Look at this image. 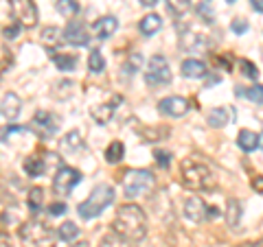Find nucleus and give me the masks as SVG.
Segmentation results:
<instances>
[{
    "mask_svg": "<svg viewBox=\"0 0 263 247\" xmlns=\"http://www.w3.org/2000/svg\"><path fill=\"white\" fill-rule=\"evenodd\" d=\"M112 201H114V188L110 184H99L97 188H92L88 199L77 205V212L81 219H95L101 215Z\"/></svg>",
    "mask_w": 263,
    "mask_h": 247,
    "instance_id": "obj_4",
    "label": "nucleus"
},
{
    "mask_svg": "<svg viewBox=\"0 0 263 247\" xmlns=\"http://www.w3.org/2000/svg\"><path fill=\"white\" fill-rule=\"evenodd\" d=\"M226 221L230 228H235L237 223L241 221V203L237 199H228V205H226Z\"/></svg>",
    "mask_w": 263,
    "mask_h": 247,
    "instance_id": "obj_24",
    "label": "nucleus"
},
{
    "mask_svg": "<svg viewBox=\"0 0 263 247\" xmlns=\"http://www.w3.org/2000/svg\"><path fill=\"white\" fill-rule=\"evenodd\" d=\"M250 186L254 188V193H261V195H263V175H254L252 182H250Z\"/></svg>",
    "mask_w": 263,
    "mask_h": 247,
    "instance_id": "obj_41",
    "label": "nucleus"
},
{
    "mask_svg": "<svg viewBox=\"0 0 263 247\" xmlns=\"http://www.w3.org/2000/svg\"><path fill=\"white\" fill-rule=\"evenodd\" d=\"M20 31H22V27L18 22L15 24H11V27H5V31H3V35H5V39H15L20 35Z\"/></svg>",
    "mask_w": 263,
    "mask_h": 247,
    "instance_id": "obj_39",
    "label": "nucleus"
},
{
    "mask_svg": "<svg viewBox=\"0 0 263 247\" xmlns=\"http://www.w3.org/2000/svg\"><path fill=\"white\" fill-rule=\"evenodd\" d=\"M167 7H169L171 13L182 15L189 9V7H191V0H167Z\"/></svg>",
    "mask_w": 263,
    "mask_h": 247,
    "instance_id": "obj_35",
    "label": "nucleus"
},
{
    "mask_svg": "<svg viewBox=\"0 0 263 247\" xmlns=\"http://www.w3.org/2000/svg\"><path fill=\"white\" fill-rule=\"evenodd\" d=\"M158 110H160V114H164V116L180 118L189 112V101L184 96H167L158 103Z\"/></svg>",
    "mask_w": 263,
    "mask_h": 247,
    "instance_id": "obj_12",
    "label": "nucleus"
},
{
    "mask_svg": "<svg viewBox=\"0 0 263 247\" xmlns=\"http://www.w3.org/2000/svg\"><path fill=\"white\" fill-rule=\"evenodd\" d=\"M195 11H197V15H200V18L206 22V24H213L215 22V13H213V9L209 7V3H200L195 7Z\"/></svg>",
    "mask_w": 263,
    "mask_h": 247,
    "instance_id": "obj_36",
    "label": "nucleus"
},
{
    "mask_svg": "<svg viewBox=\"0 0 263 247\" xmlns=\"http://www.w3.org/2000/svg\"><path fill=\"white\" fill-rule=\"evenodd\" d=\"M79 234V228L72 223V221H66V223H62V228L57 230V238H62V241H75Z\"/></svg>",
    "mask_w": 263,
    "mask_h": 247,
    "instance_id": "obj_28",
    "label": "nucleus"
},
{
    "mask_svg": "<svg viewBox=\"0 0 263 247\" xmlns=\"http://www.w3.org/2000/svg\"><path fill=\"white\" fill-rule=\"evenodd\" d=\"M70 247H90V243H86V241H79V243H75V245H70Z\"/></svg>",
    "mask_w": 263,
    "mask_h": 247,
    "instance_id": "obj_46",
    "label": "nucleus"
},
{
    "mask_svg": "<svg viewBox=\"0 0 263 247\" xmlns=\"http://www.w3.org/2000/svg\"><path fill=\"white\" fill-rule=\"evenodd\" d=\"M62 37L68 44H72V46H86L90 42V35H88V31H86V24L79 22V20H70L68 24H66V29L62 31Z\"/></svg>",
    "mask_w": 263,
    "mask_h": 247,
    "instance_id": "obj_11",
    "label": "nucleus"
},
{
    "mask_svg": "<svg viewBox=\"0 0 263 247\" xmlns=\"http://www.w3.org/2000/svg\"><path fill=\"white\" fill-rule=\"evenodd\" d=\"M79 182H81V173L77 169H70V167H64L62 164L53 177V191L57 195H70L72 188Z\"/></svg>",
    "mask_w": 263,
    "mask_h": 247,
    "instance_id": "obj_9",
    "label": "nucleus"
},
{
    "mask_svg": "<svg viewBox=\"0 0 263 247\" xmlns=\"http://www.w3.org/2000/svg\"><path fill=\"white\" fill-rule=\"evenodd\" d=\"M24 173H27L29 177H40V175H44V171H46V155L42 153H33L29 155L27 160H24Z\"/></svg>",
    "mask_w": 263,
    "mask_h": 247,
    "instance_id": "obj_15",
    "label": "nucleus"
},
{
    "mask_svg": "<svg viewBox=\"0 0 263 247\" xmlns=\"http://www.w3.org/2000/svg\"><path fill=\"white\" fill-rule=\"evenodd\" d=\"M230 29H233L235 35H243V33L248 31V20L246 18H235L233 22H230Z\"/></svg>",
    "mask_w": 263,
    "mask_h": 247,
    "instance_id": "obj_38",
    "label": "nucleus"
},
{
    "mask_svg": "<svg viewBox=\"0 0 263 247\" xmlns=\"http://www.w3.org/2000/svg\"><path fill=\"white\" fill-rule=\"evenodd\" d=\"M84 147V142H81V134L79 131H68L64 138H62V149L64 151H77V149H81Z\"/></svg>",
    "mask_w": 263,
    "mask_h": 247,
    "instance_id": "obj_25",
    "label": "nucleus"
},
{
    "mask_svg": "<svg viewBox=\"0 0 263 247\" xmlns=\"http://www.w3.org/2000/svg\"><path fill=\"white\" fill-rule=\"evenodd\" d=\"M11 13L22 29H33L37 24V7L33 0H11Z\"/></svg>",
    "mask_w": 263,
    "mask_h": 247,
    "instance_id": "obj_8",
    "label": "nucleus"
},
{
    "mask_svg": "<svg viewBox=\"0 0 263 247\" xmlns=\"http://www.w3.org/2000/svg\"><path fill=\"white\" fill-rule=\"evenodd\" d=\"M250 5H252V9H254V11L263 13V0H250Z\"/></svg>",
    "mask_w": 263,
    "mask_h": 247,
    "instance_id": "obj_43",
    "label": "nucleus"
},
{
    "mask_svg": "<svg viewBox=\"0 0 263 247\" xmlns=\"http://www.w3.org/2000/svg\"><path fill=\"white\" fill-rule=\"evenodd\" d=\"M33 127L40 129L44 136H51L53 131L57 129V118L53 116L51 112H42V110H40L35 116H33Z\"/></svg>",
    "mask_w": 263,
    "mask_h": 247,
    "instance_id": "obj_16",
    "label": "nucleus"
},
{
    "mask_svg": "<svg viewBox=\"0 0 263 247\" xmlns=\"http://www.w3.org/2000/svg\"><path fill=\"white\" fill-rule=\"evenodd\" d=\"M228 114H230L228 108H215V110H211V112H209V118H206V120H209V125H211V127L219 129V127H224V125H228V122H230Z\"/></svg>",
    "mask_w": 263,
    "mask_h": 247,
    "instance_id": "obj_21",
    "label": "nucleus"
},
{
    "mask_svg": "<svg viewBox=\"0 0 263 247\" xmlns=\"http://www.w3.org/2000/svg\"><path fill=\"white\" fill-rule=\"evenodd\" d=\"M182 44L186 51H197V48L204 46V37L202 35H195V33H186V35H182Z\"/></svg>",
    "mask_w": 263,
    "mask_h": 247,
    "instance_id": "obj_29",
    "label": "nucleus"
},
{
    "mask_svg": "<svg viewBox=\"0 0 263 247\" xmlns=\"http://www.w3.org/2000/svg\"><path fill=\"white\" fill-rule=\"evenodd\" d=\"M88 68L92 70V72H103L105 59H103L101 51H92V53H90V57H88Z\"/></svg>",
    "mask_w": 263,
    "mask_h": 247,
    "instance_id": "obj_32",
    "label": "nucleus"
},
{
    "mask_svg": "<svg viewBox=\"0 0 263 247\" xmlns=\"http://www.w3.org/2000/svg\"><path fill=\"white\" fill-rule=\"evenodd\" d=\"M226 3H230V5H233V3H237V0H226Z\"/></svg>",
    "mask_w": 263,
    "mask_h": 247,
    "instance_id": "obj_48",
    "label": "nucleus"
},
{
    "mask_svg": "<svg viewBox=\"0 0 263 247\" xmlns=\"http://www.w3.org/2000/svg\"><path fill=\"white\" fill-rule=\"evenodd\" d=\"M219 210L209 205L202 197H189L184 201V217H189L195 223H202V221H209L211 217H217Z\"/></svg>",
    "mask_w": 263,
    "mask_h": 247,
    "instance_id": "obj_7",
    "label": "nucleus"
},
{
    "mask_svg": "<svg viewBox=\"0 0 263 247\" xmlns=\"http://www.w3.org/2000/svg\"><path fill=\"white\" fill-rule=\"evenodd\" d=\"M145 81H147V86H164L171 81L169 64L162 55H154L149 59V66H147V72H145Z\"/></svg>",
    "mask_w": 263,
    "mask_h": 247,
    "instance_id": "obj_6",
    "label": "nucleus"
},
{
    "mask_svg": "<svg viewBox=\"0 0 263 247\" xmlns=\"http://www.w3.org/2000/svg\"><path fill=\"white\" fill-rule=\"evenodd\" d=\"M259 147H261V149H263V134L259 136Z\"/></svg>",
    "mask_w": 263,
    "mask_h": 247,
    "instance_id": "obj_47",
    "label": "nucleus"
},
{
    "mask_svg": "<svg viewBox=\"0 0 263 247\" xmlns=\"http://www.w3.org/2000/svg\"><path fill=\"white\" fill-rule=\"evenodd\" d=\"M180 72L186 79H202L206 75V66H204L200 59H184L182 66H180Z\"/></svg>",
    "mask_w": 263,
    "mask_h": 247,
    "instance_id": "obj_17",
    "label": "nucleus"
},
{
    "mask_svg": "<svg viewBox=\"0 0 263 247\" xmlns=\"http://www.w3.org/2000/svg\"><path fill=\"white\" fill-rule=\"evenodd\" d=\"M156 3H158V0H141L143 7H156Z\"/></svg>",
    "mask_w": 263,
    "mask_h": 247,
    "instance_id": "obj_44",
    "label": "nucleus"
},
{
    "mask_svg": "<svg viewBox=\"0 0 263 247\" xmlns=\"http://www.w3.org/2000/svg\"><path fill=\"white\" fill-rule=\"evenodd\" d=\"M27 205L31 208V212H40V208L44 205V191L42 188H31V193L27 197Z\"/></svg>",
    "mask_w": 263,
    "mask_h": 247,
    "instance_id": "obj_26",
    "label": "nucleus"
},
{
    "mask_svg": "<svg viewBox=\"0 0 263 247\" xmlns=\"http://www.w3.org/2000/svg\"><path fill=\"white\" fill-rule=\"evenodd\" d=\"M141 66H143V55L134 53V55H132L129 59L125 61V75H134V72L141 70Z\"/></svg>",
    "mask_w": 263,
    "mask_h": 247,
    "instance_id": "obj_34",
    "label": "nucleus"
},
{
    "mask_svg": "<svg viewBox=\"0 0 263 247\" xmlns=\"http://www.w3.org/2000/svg\"><path fill=\"white\" fill-rule=\"evenodd\" d=\"M42 42L48 46V48H55L57 44L62 42V31L57 27H46L42 31Z\"/></svg>",
    "mask_w": 263,
    "mask_h": 247,
    "instance_id": "obj_27",
    "label": "nucleus"
},
{
    "mask_svg": "<svg viewBox=\"0 0 263 247\" xmlns=\"http://www.w3.org/2000/svg\"><path fill=\"white\" fill-rule=\"evenodd\" d=\"M237 145H239L241 151L250 153L259 147V134H254V131H250V129H241L239 136H237Z\"/></svg>",
    "mask_w": 263,
    "mask_h": 247,
    "instance_id": "obj_19",
    "label": "nucleus"
},
{
    "mask_svg": "<svg viewBox=\"0 0 263 247\" xmlns=\"http://www.w3.org/2000/svg\"><path fill=\"white\" fill-rule=\"evenodd\" d=\"M180 173H182V184L191 191H209L215 186L211 169L197 158H186L180 164Z\"/></svg>",
    "mask_w": 263,
    "mask_h": 247,
    "instance_id": "obj_3",
    "label": "nucleus"
},
{
    "mask_svg": "<svg viewBox=\"0 0 263 247\" xmlns=\"http://www.w3.org/2000/svg\"><path fill=\"white\" fill-rule=\"evenodd\" d=\"M99 247H132L129 241H125V238H121L119 234H108V236H103L101 238V245Z\"/></svg>",
    "mask_w": 263,
    "mask_h": 247,
    "instance_id": "obj_31",
    "label": "nucleus"
},
{
    "mask_svg": "<svg viewBox=\"0 0 263 247\" xmlns=\"http://www.w3.org/2000/svg\"><path fill=\"white\" fill-rule=\"evenodd\" d=\"M154 158H156V164H158L160 169H169V164H171V153H169V151L156 149V151H154Z\"/></svg>",
    "mask_w": 263,
    "mask_h": 247,
    "instance_id": "obj_37",
    "label": "nucleus"
},
{
    "mask_svg": "<svg viewBox=\"0 0 263 247\" xmlns=\"http://www.w3.org/2000/svg\"><path fill=\"white\" fill-rule=\"evenodd\" d=\"M241 247H263V241H257V243H246Z\"/></svg>",
    "mask_w": 263,
    "mask_h": 247,
    "instance_id": "obj_45",
    "label": "nucleus"
},
{
    "mask_svg": "<svg viewBox=\"0 0 263 247\" xmlns=\"http://www.w3.org/2000/svg\"><path fill=\"white\" fill-rule=\"evenodd\" d=\"M119 29V20L114 18V15H103V18H99L95 24H92V31L99 39H108L112 37L114 33Z\"/></svg>",
    "mask_w": 263,
    "mask_h": 247,
    "instance_id": "obj_14",
    "label": "nucleus"
},
{
    "mask_svg": "<svg viewBox=\"0 0 263 247\" xmlns=\"http://www.w3.org/2000/svg\"><path fill=\"white\" fill-rule=\"evenodd\" d=\"M123 155H125V147H123L121 140H114V142L108 145V149H105V160L110 164H119L123 160Z\"/></svg>",
    "mask_w": 263,
    "mask_h": 247,
    "instance_id": "obj_22",
    "label": "nucleus"
},
{
    "mask_svg": "<svg viewBox=\"0 0 263 247\" xmlns=\"http://www.w3.org/2000/svg\"><path fill=\"white\" fill-rule=\"evenodd\" d=\"M0 247H13V245H11V238H9V234L0 232Z\"/></svg>",
    "mask_w": 263,
    "mask_h": 247,
    "instance_id": "obj_42",
    "label": "nucleus"
},
{
    "mask_svg": "<svg viewBox=\"0 0 263 247\" xmlns=\"http://www.w3.org/2000/svg\"><path fill=\"white\" fill-rule=\"evenodd\" d=\"M239 94H243L246 98H250L252 103L263 105V86H261V84H254V86H250V88H246L243 92H239Z\"/></svg>",
    "mask_w": 263,
    "mask_h": 247,
    "instance_id": "obj_30",
    "label": "nucleus"
},
{
    "mask_svg": "<svg viewBox=\"0 0 263 247\" xmlns=\"http://www.w3.org/2000/svg\"><path fill=\"white\" fill-rule=\"evenodd\" d=\"M55 9L60 11L64 18L72 20V18H75V15L79 13V5H77V0H57V3H55Z\"/></svg>",
    "mask_w": 263,
    "mask_h": 247,
    "instance_id": "obj_23",
    "label": "nucleus"
},
{
    "mask_svg": "<svg viewBox=\"0 0 263 247\" xmlns=\"http://www.w3.org/2000/svg\"><path fill=\"white\" fill-rule=\"evenodd\" d=\"M121 101H123V96L117 94V96H112L108 103L92 105V108H90V114H92V118L99 122V125H108V122L112 120L114 112H117V108H119V103H121Z\"/></svg>",
    "mask_w": 263,
    "mask_h": 247,
    "instance_id": "obj_13",
    "label": "nucleus"
},
{
    "mask_svg": "<svg viewBox=\"0 0 263 247\" xmlns=\"http://www.w3.org/2000/svg\"><path fill=\"white\" fill-rule=\"evenodd\" d=\"M22 247H55L57 232L40 219H29L18 228Z\"/></svg>",
    "mask_w": 263,
    "mask_h": 247,
    "instance_id": "obj_2",
    "label": "nucleus"
},
{
    "mask_svg": "<svg viewBox=\"0 0 263 247\" xmlns=\"http://www.w3.org/2000/svg\"><path fill=\"white\" fill-rule=\"evenodd\" d=\"M112 232L129 243L143 241L147 234V217H145L143 208H138L136 203L121 205L112 219Z\"/></svg>",
    "mask_w": 263,
    "mask_h": 247,
    "instance_id": "obj_1",
    "label": "nucleus"
},
{
    "mask_svg": "<svg viewBox=\"0 0 263 247\" xmlns=\"http://www.w3.org/2000/svg\"><path fill=\"white\" fill-rule=\"evenodd\" d=\"M160 27H162V20H160V15H156V13L145 15V18L141 20V24H138V29H141V33L145 37L156 35V33L160 31Z\"/></svg>",
    "mask_w": 263,
    "mask_h": 247,
    "instance_id": "obj_20",
    "label": "nucleus"
},
{
    "mask_svg": "<svg viewBox=\"0 0 263 247\" xmlns=\"http://www.w3.org/2000/svg\"><path fill=\"white\" fill-rule=\"evenodd\" d=\"M48 212H51V215L53 217H60V215H64V212H66V203L62 201H57V203H51V205H48Z\"/></svg>",
    "mask_w": 263,
    "mask_h": 247,
    "instance_id": "obj_40",
    "label": "nucleus"
},
{
    "mask_svg": "<svg viewBox=\"0 0 263 247\" xmlns=\"http://www.w3.org/2000/svg\"><path fill=\"white\" fill-rule=\"evenodd\" d=\"M154 184H156L154 173L147 169H132L123 177V191H125L127 199H138V197L152 193Z\"/></svg>",
    "mask_w": 263,
    "mask_h": 247,
    "instance_id": "obj_5",
    "label": "nucleus"
},
{
    "mask_svg": "<svg viewBox=\"0 0 263 247\" xmlns=\"http://www.w3.org/2000/svg\"><path fill=\"white\" fill-rule=\"evenodd\" d=\"M239 68H241V72H243V77L254 79V81L259 79V68H257V66H254L250 59H239Z\"/></svg>",
    "mask_w": 263,
    "mask_h": 247,
    "instance_id": "obj_33",
    "label": "nucleus"
},
{
    "mask_svg": "<svg viewBox=\"0 0 263 247\" xmlns=\"http://www.w3.org/2000/svg\"><path fill=\"white\" fill-rule=\"evenodd\" d=\"M22 110V101L15 92H7L0 101V125H11Z\"/></svg>",
    "mask_w": 263,
    "mask_h": 247,
    "instance_id": "obj_10",
    "label": "nucleus"
},
{
    "mask_svg": "<svg viewBox=\"0 0 263 247\" xmlns=\"http://www.w3.org/2000/svg\"><path fill=\"white\" fill-rule=\"evenodd\" d=\"M51 57H53V61L57 64V68L60 70H64V72H72L77 68V64H79V57L77 55H72V53H51Z\"/></svg>",
    "mask_w": 263,
    "mask_h": 247,
    "instance_id": "obj_18",
    "label": "nucleus"
}]
</instances>
